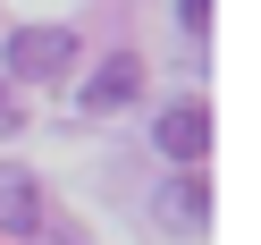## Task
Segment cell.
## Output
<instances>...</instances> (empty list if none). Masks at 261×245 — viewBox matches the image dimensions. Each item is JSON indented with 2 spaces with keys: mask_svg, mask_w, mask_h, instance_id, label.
I'll return each mask as SVG.
<instances>
[{
  "mask_svg": "<svg viewBox=\"0 0 261 245\" xmlns=\"http://www.w3.org/2000/svg\"><path fill=\"white\" fill-rule=\"evenodd\" d=\"M177 17H186L194 34H202V26H211V0H177Z\"/></svg>",
  "mask_w": 261,
  "mask_h": 245,
  "instance_id": "cell-6",
  "label": "cell"
},
{
  "mask_svg": "<svg viewBox=\"0 0 261 245\" xmlns=\"http://www.w3.org/2000/svg\"><path fill=\"white\" fill-rule=\"evenodd\" d=\"M160 203H169V220H177V228H202V211H211V194H202V177H177V186L160 194Z\"/></svg>",
  "mask_w": 261,
  "mask_h": 245,
  "instance_id": "cell-5",
  "label": "cell"
},
{
  "mask_svg": "<svg viewBox=\"0 0 261 245\" xmlns=\"http://www.w3.org/2000/svg\"><path fill=\"white\" fill-rule=\"evenodd\" d=\"M34 245H68V237H51V228H34Z\"/></svg>",
  "mask_w": 261,
  "mask_h": 245,
  "instance_id": "cell-7",
  "label": "cell"
},
{
  "mask_svg": "<svg viewBox=\"0 0 261 245\" xmlns=\"http://www.w3.org/2000/svg\"><path fill=\"white\" fill-rule=\"evenodd\" d=\"M9 119H17V110H9V93H0V127H9Z\"/></svg>",
  "mask_w": 261,
  "mask_h": 245,
  "instance_id": "cell-8",
  "label": "cell"
},
{
  "mask_svg": "<svg viewBox=\"0 0 261 245\" xmlns=\"http://www.w3.org/2000/svg\"><path fill=\"white\" fill-rule=\"evenodd\" d=\"M9 68H17V76L76 68V34H68V26H17V34H9Z\"/></svg>",
  "mask_w": 261,
  "mask_h": 245,
  "instance_id": "cell-1",
  "label": "cell"
},
{
  "mask_svg": "<svg viewBox=\"0 0 261 245\" xmlns=\"http://www.w3.org/2000/svg\"><path fill=\"white\" fill-rule=\"evenodd\" d=\"M152 144H160L169 161H186V169H194V161L211 152V110H202V102H169V110H160V127H152Z\"/></svg>",
  "mask_w": 261,
  "mask_h": 245,
  "instance_id": "cell-2",
  "label": "cell"
},
{
  "mask_svg": "<svg viewBox=\"0 0 261 245\" xmlns=\"http://www.w3.org/2000/svg\"><path fill=\"white\" fill-rule=\"evenodd\" d=\"M0 228H17V237L42 228V186L25 169H9V161H0Z\"/></svg>",
  "mask_w": 261,
  "mask_h": 245,
  "instance_id": "cell-3",
  "label": "cell"
},
{
  "mask_svg": "<svg viewBox=\"0 0 261 245\" xmlns=\"http://www.w3.org/2000/svg\"><path fill=\"white\" fill-rule=\"evenodd\" d=\"M135 93H143V59L118 51V59H101V76L85 85V110H118V102H135Z\"/></svg>",
  "mask_w": 261,
  "mask_h": 245,
  "instance_id": "cell-4",
  "label": "cell"
}]
</instances>
